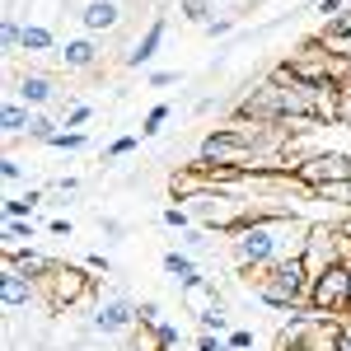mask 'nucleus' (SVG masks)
I'll return each mask as SVG.
<instances>
[{
    "label": "nucleus",
    "mask_w": 351,
    "mask_h": 351,
    "mask_svg": "<svg viewBox=\"0 0 351 351\" xmlns=\"http://www.w3.org/2000/svg\"><path fill=\"white\" fill-rule=\"evenodd\" d=\"M164 271H169V281H173L178 291H188V295H202V291H211L206 271L197 267V258H192L188 248H169V253H164Z\"/></svg>",
    "instance_id": "9b49d317"
},
{
    "label": "nucleus",
    "mask_w": 351,
    "mask_h": 351,
    "mask_svg": "<svg viewBox=\"0 0 351 351\" xmlns=\"http://www.w3.org/2000/svg\"><path fill=\"white\" fill-rule=\"evenodd\" d=\"M99 230H104V234H112V239H117V234H122V220H99Z\"/></svg>",
    "instance_id": "a18cd8bd"
},
{
    "label": "nucleus",
    "mask_w": 351,
    "mask_h": 351,
    "mask_svg": "<svg viewBox=\"0 0 351 351\" xmlns=\"http://www.w3.org/2000/svg\"><path fill=\"white\" fill-rule=\"evenodd\" d=\"M43 202H47V192H38V188L19 192V197H5V220H33V211Z\"/></svg>",
    "instance_id": "6ab92c4d"
},
{
    "label": "nucleus",
    "mask_w": 351,
    "mask_h": 351,
    "mask_svg": "<svg viewBox=\"0 0 351 351\" xmlns=\"http://www.w3.org/2000/svg\"><path fill=\"white\" fill-rule=\"evenodd\" d=\"M347 351H351V314H347Z\"/></svg>",
    "instance_id": "49530a36"
},
{
    "label": "nucleus",
    "mask_w": 351,
    "mask_h": 351,
    "mask_svg": "<svg viewBox=\"0 0 351 351\" xmlns=\"http://www.w3.org/2000/svg\"><path fill=\"white\" fill-rule=\"evenodd\" d=\"M197 351H230V342H220L216 332H202V342H197Z\"/></svg>",
    "instance_id": "ea45409f"
},
{
    "label": "nucleus",
    "mask_w": 351,
    "mask_h": 351,
    "mask_svg": "<svg viewBox=\"0 0 351 351\" xmlns=\"http://www.w3.org/2000/svg\"><path fill=\"white\" fill-rule=\"evenodd\" d=\"M80 24H84L89 38H94V33H108V28L122 24V5H117V0H89L84 14H80Z\"/></svg>",
    "instance_id": "2eb2a0df"
},
{
    "label": "nucleus",
    "mask_w": 351,
    "mask_h": 351,
    "mask_svg": "<svg viewBox=\"0 0 351 351\" xmlns=\"http://www.w3.org/2000/svg\"><path fill=\"white\" fill-rule=\"evenodd\" d=\"M319 202H332V206H342V211H351V178H342V183H328V188L314 192Z\"/></svg>",
    "instance_id": "393cba45"
},
{
    "label": "nucleus",
    "mask_w": 351,
    "mask_h": 351,
    "mask_svg": "<svg viewBox=\"0 0 351 351\" xmlns=\"http://www.w3.org/2000/svg\"><path fill=\"white\" fill-rule=\"evenodd\" d=\"M197 324H202V332H216V337H220V332H230V314H225L220 300H211V304L197 314Z\"/></svg>",
    "instance_id": "5701e85b"
},
{
    "label": "nucleus",
    "mask_w": 351,
    "mask_h": 351,
    "mask_svg": "<svg viewBox=\"0 0 351 351\" xmlns=\"http://www.w3.org/2000/svg\"><path fill=\"white\" fill-rule=\"evenodd\" d=\"M84 267H89V271H104V276H108V271H112V263H108V253H99V248H94V253L84 258Z\"/></svg>",
    "instance_id": "58836bf2"
},
{
    "label": "nucleus",
    "mask_w": 351,
    "mask_h": 351,
    "mask_svg": "<svg viewBox=\"0 0 351 351\" xmlns=\"http://www.w3.org/2000/svg\"><path fill=\"white\" fill-rule=\"evenodd\" d=\"M230 28H234V19H211V24H206V33H211V38H225Z\"/></svg>",
    "instance_id": "a19ab883"
},
{
    "label": "nucleus",
    "mask_w": 351,
    "mask_h": 351,
    "mask_svg": "<svg viewBox=\"0 0 351 351\" xmlns=\"http://www.w3.org/2000/svg\"><path fill=\"white\" fill-rule=\"evenodd\" d=\"M33 300H38V281L24 276V271H14L10 263H5V271H0V304L14 314V309H28Z\"/></svg>",
    "instance_id": "ddd939ff"
},
{
    "label": "nucleus",
    "mask_w": 351,
    "mask_h": 351,
    "mask_svg": "<svg viewBox=\"0 0 351 351\" xmlns=\"http://www.w3.org/2000/svg\"><path fill=\"white\" fill-rule=\"evenodd\" d=\"M0 173H5V183H24V164L14 160V155H5V160H0Z\"/></svg>",
    "instance_id": "e433bc0d"
},
{
    "label": "nucleus",
    "mask_w": 351,
    "mask_h": 351,
    "mask_svg": "<svg viewBox=\"0 0 351 351\" xmlns=\"http://www.w3.org/2000/svg\"><path fill=\"white\" fill-rule=\"evenodd\" d=\"M342 10H347V0H319V5H314V14H319V19H337V14H342Z\"/></svg>",
    "instance_id": "4c0bfd02"
},
{
    "label": "nucleus",
    "mask_w": 351,
    "mask_h": 351,
    "mask_svg": "<svg viewBox=\"0 0 351 351\" xmlns=\"http://www.w3.org/2000/svg\"><path fill=\"white\" fill-rule=\"evenodd\" d=\"M38 291L47 295V304H52L56 314H66L71 304H80V300H89V276H84V267H66V263H52V271L38 281Z\"/></svg>",
    "instance_id": "0eeeda50"
},
{
    "label": "nucleus",
    "mask_w": 351,
    "mask_h": 351,
    "mask_svg": "<svg viewBox=\"0 0 351 351\" xmlns=\"http://www.w3.org/2000/svg\"><path fill=\"white\" fill-rule=\"evenodd\" d=\"M99 56H104V52H99V43L84 33V38H71V43L56 52V61H61L66 71H94V66H99Z\"/></svg>",
    "instance_id": "4468645a"
},
{
    "label": "nucleus",
    "mask_w": 351,
    "mask_h": 351,
    "mask_svg": "<svg viewBox=\"0 0 351 351\" xmlns=\"http://www.w3.org/2000/svg\"><path fill=\"white\" fill-rule=\"evenodd\" d=\"M19 52L47 56V52H61V47H56V33L47 24H24V47H19Z\"/></svg>",
    "instance_id": "a211bd4d"
},
{
    "label": "nucleus",
    "mask_w": 351,
    "mask_h": 351,
    "mask_svg": "<svg viewBox=\"0 0 351 351\" xmlns=\"http://www.w3.org/2000/svg\"><path fill=\"white\" fill-rule=\"evenodd\" d=\"M319 43H324L328 52H337V56L351 61V5L337 14V19H328V24L319 28Z\"/></svg>",
    "instance_id": "f3484780"
},
{
    "label": "nucleus",
    "mask_w": 351,
    "mask_h": 351,
    "mask_svg": "<svg viewBox=\"0 0 351 351\" xmlns=\"http://www.w3.org/2000/svg\"><path fill=\"white\" fill-rule=\"evenodd\" d=\"M164 33H169V28H164V19H155V24H150V28H145V33H141V38L132 43V52L122 56V61H127L132 71L150 66V61H155V52H160V43H164Z\"/></svg>",
    "instance_id": "dca6fc26"
},
{
    "label": "nucleus",
    "mask_w": 351,
    "mask_h": 351,
    "mask_svg": "<svg viewBox=\"0 0 351 351\" xmlns=\"http://www.w3.org/2000/svg\"><path fill=\"white\" fill-rule=\"evenodd\" d=\"M295 178L309 192L328 188V183H342V178H351V155H342V150H319V155H309L295 169Z\"/></svg>",
    "instance_id": "1a4fd4ad"
},
{
    "label": "nucleus",
    "mask_w": 351,
    "mask_h": 351,
    "mask_svg": "<svg viewBox=\"0 0 351 351\" xmlns=\"http://www.w3.org/2000/svg\"><path fill=\"white\" fill-rule=\"evenodd\" d=\"M47 230H52L56 239H71V220H61V216H56V220H52V225H47Z\"/></svg>",
    "instance_id": "79ce46f5"
},
{
    "label": "nucleus",
    "mask_w": 351,
    "mask_h": 351,
    "mask_svg": "<svg viewBox=\"0 0 351 351\" xmlns=\"http://www.w3.org/2000/svg\"><path fill=\"white\" fill-rule=\"evenodd\" d=\"M304 243H309V220H300V216H248L230 234V263L243 276H253V271H267L271 263L304 258Z\"/></svg>",
    "instance_id": "f257e3e1"
},
{
    "label": "nucleus",
    "mask_w": 351,
    "mask_h": 351,
    "mask_svg": "<svg viewBox=\"0 0 351 351\" xmlns=\"http://www.w3.org/2000/svg\"><path fill=\"white\" fill-rule=\"evenodd\" d=\"M173 80H178L173 71H155V75H150V84H155V89H164V84H173Z\"/></svg>",
    "instance_id": "c03bdc74"
},
{
    "label": "nucleus",
    "mask_w": 351,
    "mask_h": 351,
    "mask_svg": "<svg viewBox=\"0 0 351 351\" xmlns=\"http://www.w3.org/2000/svg\"><path fill=\"white\" fill-rule=\"evenodd\" d=\"M132 150H136V136H117L108 150H104V160H127Z\"/></svg>",
    "instance_id": "473e14b6"
},
{
    "label": "nucleus",
    "mask_w": 351,
    "mask_h": 351,
    "mask_svg": "<svg viewBox=\"0 0 351 351\" xmlns=\"http://www.w3.org/2000/svg\"><path fill=\"white\" fill-rule=\"evenodd\" d=\"M281 351H347V319H332L324 309L304 304L281 332Z\"/></svg>",
    "instance_id": "7ed1b4c3"
},
{
    "label": "nucleus",
    "mask_w": 351,
    "mask_h": 351,
    "mask_svg": "<svg viewBox=\"0 0 351 351\" xmlns=\"http://www.w3.org/2000/svg\"><path fill=\"white\" fill-rule=\"evenodd\" d=\"M24 108H33V112H43L47 104H56L61 99V89H56V80L52 75H43V71H28V75H19V84L10 89Z\"/></svg>",
    "instance_id": "f8f14e48"
},
{
    "label": "nucleus",
    "mask_w": 351,
    "mask_h": 351,
    "mask_svg": "<svg viewBox=\"0 0 351 351\" xmlns=\"http://www.w3.org/2000/svg\"><path fill=\"white\" fill-rule=\"evenodd\" d=\"M164 122H169V104H155V108L145 112V122H141V136H160Z\"/></svg>",
    "instance_id": "c756f323"
},
{
    "label": "nucleus",
    "mask_w": 351,
    "mask_h": 351,
    "mask_svg": "<svg viewBox=\"0 0 351 351\" xmlns=\"http://www.w3.org/2000/svg\"><path fill=\"white\" fill-rule=\"evenodd\" d=\"M136 314H141V324H150V328L164 324V319H160V300H141V304H136Z\"/></svg>",
    "instance_id": "f704fd0d"
},
{
    "label": "nucleus",
    "mask_w": 351,
    "mask_h": 351,
    "mask_svg": "<svg viewBox=\"0 0 351 351\" xmlns=\"http://www.w3.org/2000/svg\"><path fill=\"white\" fill-rule=\"evenodd\" d=\"M164 225H169V230H178V234H188V230H192V225H197V220H192L188 216V206H164Z\"/></svg>",
    "instance_id": "bb28decb"
},
{
    "label": "nucleus",
    "mask_w": 351,
    "mask_h": 351,
    "mask_svg": "<svg viewBox=\"0 0 351 351\" xmlns=\"http://www.w3.org/2000/svg\"><path fill=\"white\" fill-rule=\"evenodd\" d=\"M89 117H94V108H89V104H71V108H66V132H80Z\"/></svg>",
    "instance_id": "2f4dec72"
},
{
    "label": "nucleus",
    "mask_w": 351,
    "mask_h": 351,
    "mask_svg": "<svg viewBox=\"0 0 351 351\" xmlns=\"http://www.w3.org/2000/svg\"><path fill=\"white\" fill-rule=\"evenodd\" d=\"M342 225H332V220H314L309 225V243H304V267L309 276H324L328 267H347L342 263Z\"/></svg>",
    "instance_id": "423d86ee"
},
{
    "label": "nucleus",
    "mask_w": 351,
    "mask_h": 351,
    "mask_svg": "<svg viewBox=\"0 0 351 351\" xmlns=\"http://www.w3.org/2000/svg\"><path fill=\"white\" fill-rule=\"evenodd\" d=\"M0 43H5V52H10V56L24 47V24H19L14 14H5V24H0Z\"/></svg>",
    "instance_id": "a878e982"
},
{
    "label": "nucleus",
    "mask_w": 351,
    "mask_h": 351,
    "mask_svg": "<svg viewBox=\"0 0 351 351\" xmlns=\"http://www.w3.org/2000/svg\"><path fill=\"white\" fill-rule=\"evenodd\" d=\"M225 342H230V351H248V347H253V332H248V328H230Z\"/></svg>",
    "instance_id": "72a5a7b5"
},
{
    "label": "nucleus",
    "mask_w": 351,
    "mask_h": 351,
    "mask_svg": "<svg viewBox=\"0 0 351 351\" xmlns=\"http://www.w3.org/2000/svg\"><path fill=\"white\" fill-rule=\"evenodd\" d=\"M14 271H24V276H33V281H43L47 271H52V258H43V253H33V248H24V253H14V258H5Z\"/></svg>",
    "instance_id": "412c9836"
},
{
    "label": "nucleus",
    "mask_w": 351,
    "mask_h": 351,
    "mask_svg": "<svg viewBox=\"0 0 351 351\" xmlns=\"http://www.w3.org/2000/svg\"><path fill=\"white\" fill-rule=\"evenodd\" d=\"M309 304L332 314V319H347L351 314V267H328L324 276H314Z\"/></svg>",
    "instance_id": "6e6552de"
},
{
    "label": "nucleus",
    "mask_w": 351,
    "mask_h": 351,
    "mask_svg": "<svg viewBox=\"0 0 351 351\" xmlns=\"http://www.w3.org/2000/svg\"><path fill=\"white\" fill-rule=\"evenodd\" d=\"M84 141H89L84 132H56L47 145H52V150H84Z\"/></svg>",
    "instance_id": "7c9ffc66"
},
{
    "label": "nucleus",
    "mask_w": 351,
    "mask_h": 351,
    "mask_svg": "<svg viewBox=\"0 0 351 351\" xmlns=\"http://www.w3.org/2000/svg\"><path fill=\"white\" fill-rule=\"evenodd\" d=\"M253 291L263 304L281 309V314H300L309 304V291H314V276L304 267V258H286V263H271L267 271H253L248 276Z\"/></svg>",
    "instance_id": "f03ea898"
},
{
    "label": "nucleus",
    "mask_w": 351,
    "mask_h": 351,
    "mask_svg": "<svg viewBox=\"0 0 351 351\" xmlns=\"http://www.w3.org/2000/svg\"><path fill=\"white\" fill-rule=\"evenodd\" d=\"M38 234V225L33 220H5V258H14V253H24L28 243Z\"/></svg>",
    "instance_id": "aec40b11"
},
{
    "label": "nucleus",
    "mask_w": 351,
    "mask_h": 351,
    "mask_svg": "<svg viewBox=\"0 0 351 351\" xmlns=\"http://www.w3.org/2000/svg\"><path fill=\"white\" fill-rule=\"evenodd\" d=\"M28 117H33V108H24L19 99H10L5 104V112H0V127H5V136L14 141V136H24L28 132Z\"/></svg>",
    "instance_id": "4be33fe9"
},
{
    "label": "nucleus",
    "mask_w": 351,
    "mask_h": 351,
    "mask_svg": "<svg viewBox=\"0 0 351 351\" xmlns=\"http://www.w3.org/2000/svg\"><path fill=\"white\" fill-rule=\"evenodd\" d=\"M141 324V314H136V300L127 295H108L94 304V314H89V328L94 332H104V337H122V332H136Z\"/></svg>",
    "instance_id": "9d476101"
},
{
    "label": "nucleus",
    "mask_w": 351,
    "mask_h": 351,
    "mask_svg": "<svg viewBox=\"0 0 351 351\" xmlns=\"http://www.w3.org/2000/svg\"><path fill=\"white\" fill-rule=\"evenodd\" d=\"M197 164H220V169H239V173H258V150L248 145V136L230 122V127H216V132L202 136L197 145Z\"/></svg>",
    "instance_id": "39448f33"
},
{
    "label": "nucleus",
    "mask_w": 351,
    "mask_h": 351,
    "mask_svg": "<svg viewBox=\"0 0 351 351\" xmlns=\"http://www.w3.org/2000/svg\"><path fill=\"white\" fill-rule=\"evenodd\" d=\"M183 248L188 253H211V230L206 225H192L188 234H183Z\"/></svg>",
    "instance_id": "cd10ccee"
},
{
    "label": "nucleus",
    "mask_w": 351,
    "mask_h": 351,
    "mask_svg": "<svg viewBox=\"0 0 351 351\" xmlns=\"http://www.w3.org/2000/svg\"><path fill=\"white\" fill-rule=\"evenodd\" d=\"M178 10L192 24H211V0H178Z\"/></svg>",
    "instance_id": "c85d7f7f"
},
{
    "label": "nucleus",
    "mask_w": 351,
    "mask_h": 351,
    "mask_svg": "<svg viewBox=\"0 0 351 351\" xmlns=\"http://www.w3.org/2000/svg\"><path fill=\"white\" fill-rule=\"evenodd\" d=\"M155 332H160V347H164V351H173L178 342H183V332H178L173 324H155Z\"/></svg>",
    "instance_id": "c9c22d12"
},
{
    "label": "nucleus",
    "mask_w": 351,
    "mask_h": 351,
    "mask_svg": "<svg viewBox=\"0 0 351 351\" xmlns=\"http://www.w3.org/2000/svg\"><path fill=\"white\" fill-rule=\"evenodd\" d=\"M342 230H347V234H351V216H347V220H342Z\"/></svg>",
    "instance_id": "de8ad7c7"
},
{
    "label": "nucleus",
    "mask_w": 351,
    "mask_h": 351,
    "mask_svg": "<svg viewBox=\"0 0 351 351\" xmlns=\"http://www.w3.org/2000/svg\"><path fill=\"white\" fill-rule=\"evenodd\" d=\"M183 206H188V216L197 225H206V230H225V234H234L243 220L253 216V206H248V192H234V188H197L183 197Z\"/></svg>",
    "instance_id": "20e7f679"
},
{
    "label": "nucleus",
    "mask_w": 351,
    "mask_h": 351,
    "mask_svg": "<svg viewBox=\"0 0 351 351\" xmlns=\"http://www.w3.org/2000/svg\"><path fill=\"white\" fill-rule=\"evenodd\" d=\"M61 127H66V122H56V117H47V112H33V117H28V141H43V145H47V141H52L56 132H61Z\"/></svg>",
    "instance_id": "b1692460"
},
{
    "label": "nucleus",
    "mask_w": 351,
    "mask_h": 351,
    "mask_svg": "<svg viewBox=\"0 0 351 351\" xmlns=\"http://www.w3.org/2000/svg\"><path fill=\"white\" fill-rule=\"evenodd\" d=\"M342 122H347V127H351V80L342 84Z\"/></svg>",
    "instance_id": "37998d69"
}]
</instances>
